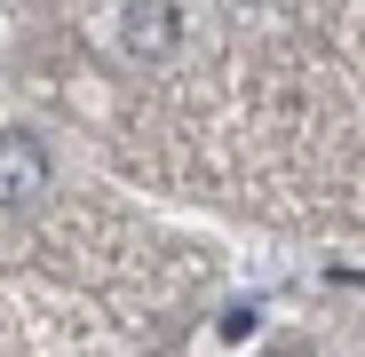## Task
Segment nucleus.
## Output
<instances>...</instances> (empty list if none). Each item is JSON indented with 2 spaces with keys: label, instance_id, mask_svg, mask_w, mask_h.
I'll return each mask as SVG.
<instances>
[{
  "label": "nucleus",
  "instance_id": "obj_1",
  "mask_svg": "<svg viewBox=\"0 0 365 357\" xmlns=\"http://www.w3.org/2000/svg\"><path fill=\"white\" fill-rule=\"evenodd\" d=\"M48 191V151H40V135H24V128H9L0 135V207H32Z\"/></svg>",
  "mask_w": 365,
  "mask_h": 357
},
{
  "label": "nucleus",
  "instance_id": "obj_2",
  "mask_svg": "<svg viewBox=\"0 0 365 357\" xmlns=\"http://www.w3.org/2000/svg\"><path fill=\"white\" fill-rule=\"evenodd\" d=\"M182 40V16H175V0H128L119 9V48L143 56V64H159V56Z\"/></svg>",
  "mask_w": 365,
  "mask_h": 357
}]
</instances>
